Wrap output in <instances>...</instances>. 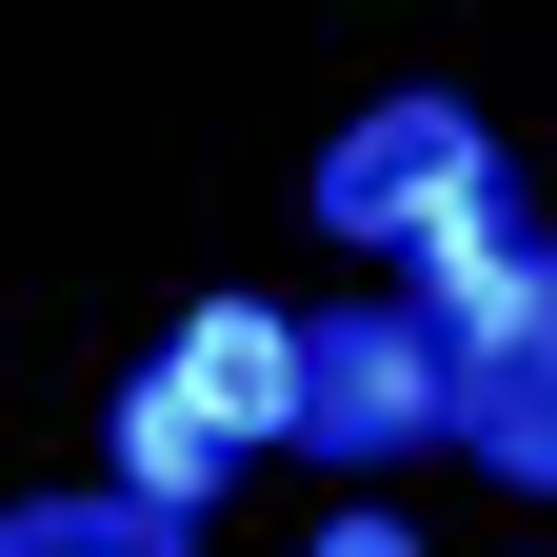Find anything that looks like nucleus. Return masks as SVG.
<instances>
[{
    "label": "nucleus",
    "mask_w": 557,
    "mask_h": 557,
    "mask_svg": "<svg viewBox=\"0 0 557 557\" xmlns=\"http://www.w3.org/2000/svg\"><path fill=\"white\" fill-rule=\"evenodd\" d=\"M299 438L319 458H418V438H458V338L418 319V299H359V319H319V379H299Z\"/></svg>",
    "instance_id": "f257e3e1"
},
{
    "label": "nucleus",
    "mask_w": 557,
    "mask_h": 557,
    "mask_svg": "<svg viewBox=\"0 0 557 557\" xmlns=\"http://www.w3.org/2000/svg\"><path fill=\"white\" fill-rule=\"evenodd\" d=\"M478 180H498V139H478L458 100H379V120H338L319 220H338V239H418V220H458Z\"/></svg>",
    "instance_id": "f03ea898"
},
{
    "label": "nucleus",
    "mask_w": 557,
    "mask_h": 557,
    "mask_svg": "<svg viewBox=\"0 0 557 557\" xmlns=\"http://www.w3.org/2000/svg\"><path fill=\"white\" fill-rule=\"evenodd\" d=\"M180 398L220 418V438H299V379H319V319H278V299H199L180 338Z\"/></svg>",
    "instance_id": "7ed1b4c3"
},
{
    "label": "nucleus",
    "mask_w": 557,
    "mask_h": 557,
    "mask_svg": "<svg viewBox=\"0 0 557 557\" xmlns=\"http://www.w3.org/2000/svg\"><path fill=\"white\" fill-rule=\"evenodd\" d=\"M398 278H418V319H438V338H458V359H478V338H498V319L537 299V278H557V239L518 220V199H498V180H478V199H458V220H418V239H398Z\"/></svg>",
    "instance_id": "20e7f679"
},
{
    "label": "nucleus",
    "mask_w": 557,
    "mask_h": 557,
    "mask_svg": "<svg viewBox=\"0 0 557 557\" xmlns=\"http://www.w3.org/2000/svg\"><path fill=\"white\" fill-rule=\"evenodd\" d=\"M458 458H498L518 498H557V278L458 359Z\"/></svg>",
    "instance_id": "39448f33"
},
{
    "label": "nucleus",
    "mask_w": 557,
    "mask_h": 557,
    "mask_svg": "<svg viewBox=\"0 0 557 557\" xmlns=\"http://www.w3.org/2000/svg\"><path fill=\"white\" fill-rule=\"evenodd\" d=\"M220 458H239V438L180 398V359H139V379H120V478H139V498H180V518H199V498H220Z\"/></svg>",
    "instance_id": "423d86ee"
},
{
    "label": "nucleus",
    "mask_w": 557,
    "mask_h": 557,
    "mask_svg": "<svg viewBox=\"0 0 557 557\" xmlns=\"http://www.w3.org/2000/svg\"><path fill=\"white\" fill-rule=\"evenodd\" d=\"M0 557H199V518L139 498V478H100V498H21V518H0Z\"/></svg>",
    "instance_id": "0eeeda50"
},
{
    "label": "nucleus",
    "mask_w": 557,
    "mask_h": 557,
    "mask_svg": "<svg viewBox=\"0 0 557 557\" xmlns=\"http://www.w3.org/2000/svg\"><path fill=\"white\" fill-rule=\"evenodd\" d=\"M319 557H418V537H398V518H338V537H319Z\"/></svg>",
    "instance_id": "6e6552de"
}]
</instances>
